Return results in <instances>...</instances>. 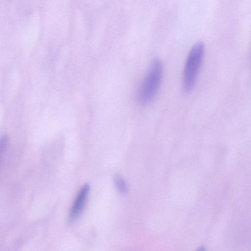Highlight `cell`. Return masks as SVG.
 I'll list each match as a JSON object with an SVG mask.
<instances>
[{
    "label": "cell",
    "mask_w": 251,
    "mask_h": 251,
    "mask_svg": "<svg viewBox=\"0 0 251 251\" xmlns=\"http://www.w3.org/2000/svg\"><path fill=\"white\" fill-rule=\"evenodd\" d=\"M163 75V65L159 59L151 64L138 92L140 103L146 104L155 97L159 88Z\"/></svg>",
    "instance_id": "cell-1"
},
{
    "label": "cell",
    "mask_w": 251,
    "mask_h": 251,
    "mask_svg": "<svg viewBox=\"0 0 251 251\" xmlns=\"http://www.w3.org/2000/svg\"><path fill=\"white\" fill-rule=\"evenodd\" d=\"M204 47L202 42L196 43L188 55L183 72V88L190 92L194 88L201 68L204 54Z\"/></svg>",
    "instance_id": "cell-2"
},
{
    "label": "cell",
    "mask_w": 251,
    "mask_h": 251,
    "mask_svg": "<svg viewBox=\"0 0 251 251\" xmlns=\"http://www.w3.org/2000/svg\"><path fill=\"white\" fill-rule=\"evenodd\" d=\"M90 190V186L88 184H85L80 189L74 204L71 208L69 221L73 222L76 220L81 215Z\"/></svg>",
    "instance_id": "cell-3"
},
{
    "label": "cell",
    "mask_w": 251,
    "mask_h": 251,
    "mask_svg": "<svg viewBox=\"0 0 251 251\" xmlns=\"http://www.w3.org/2000/svg\"><path fill=\"white\" fill-rule=\"evenodd\" d=\"M114 181L118 191L122 194H126L128 191L126 184L124 178L119 174L114 177Z\"/></svg>",
    "instance_id": "cell-4"
},
{
    "label": "cell",
    "mask_w": 251,
    "mask_h": 251,
    "mask_svg": "<svg viewBox=\"0 0 251 251\" xmlns=\"http://www.w3.org/2000/svg\"><path fill=\"white\" fill-rule=\"evenodd\" d=\"M9 142V137L7 134H3L0 138V155L6 150Z\"/></svg>",
    "instance_id": "cell-5"
}]
</instances>
